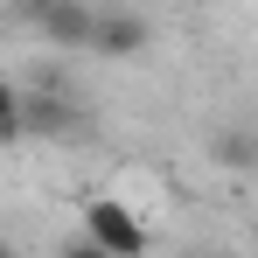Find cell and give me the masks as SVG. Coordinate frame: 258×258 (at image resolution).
<instances>
[{
	"instance_id": "6da1fadb",
	"label": "cell",
	"mask_w": 258,
	"mask_h": 258,
	"mask_svg": "<svg viewBox=\"0 0 258 258\" xmlns=\"http://www.w3.org/2000/svg\"><path fill=\"white\" fill-rule=\"evenodd\" d=\"M84 237H98L112 258H147V251H154L147 223H140L119 196H91V203H84Z\"/></svg>"
},
{
	"instance_id": "7a4b0ae2",
	"label": "cell",
	"mask_w": 258,
	"mask_h": 258,
	"mask_svg": "<svg viewBox=\"0 0 258 258\" xmlns=\"http://www.w3.org/2000/svg\"><path fill=\"white\" fill-rule=\"evenodd\" d=\"M35 28H42L56 49H91L98 42V14H91L84 0H49L42 14H35Z\"/></svg>"
},
{
	"instance_id": "3957f363",
	"label": "cell",
	"mask_w": 258,
	"mask_h": 258,
	"mask_svg": "<svg viewBox=\"0 0 258 258\" xmlns=\"http://www.w3.org/2000/svg\"><path fill=\"white\" fill-rule=\"evenodd\" d=\"M98 56H112V63H133V56H147L154 49V28L140 21V14H126V7H112V14H98Z\"/></svg>"
},
{
	"instance_id": "277c9868",
	"label": "cell",
	"mask_w": 258,
	"mask_h": 258,
	"mask_svg": "<svg viewBox=\"0 0 258 258\" xmlns=\"http://www.w3.org/2000/svg\"><path fill=\"white\" fill-rule=\"evenodd\" d=\"M210 154H216V168H230V174H258V126H223L210 140Z\"/></svg>"
},
{
	"instance_id": "5b68a950",
	"label": "cell",
	"mask_w": 258,
	"mask_h": 258,
	"mask_svg": "<svg viewBox=\"0 0 258 258\" xmlns=\"http://www.w3.org/2000/svg\"><path fill=\"white\" fill-rule=\"evenodd\" d=\"M63 258H112V251H105V244H98V237H84V230H77V237H70V244H63Z\"/></svg>"
},
{
	"instance_id": "8992f818",
	"label": "cell",
	"mask_w": 258,
	"mask_h": 258,
	"mask_svg": "<svg viewBox=\"0 0 258 258\" xmlns=\"http://www.w3.org/2000/svg\"><path fill=\"white\" fill-rule=\"evenodd\" d=\"M14 7H28V14H42V7H49V0H14Z\"/></svg>"
}]
</instances>
